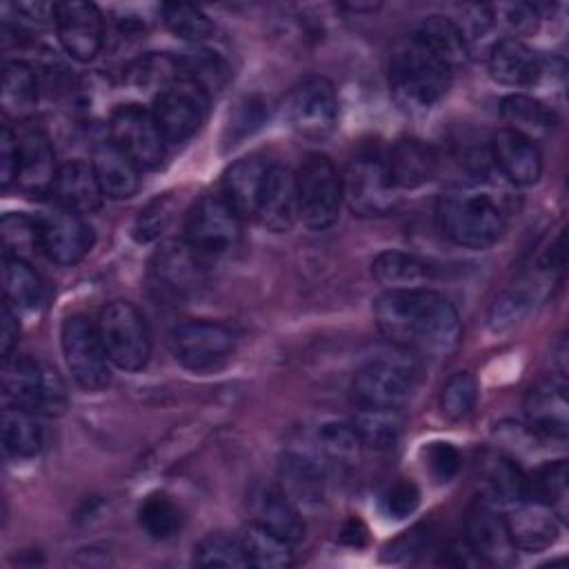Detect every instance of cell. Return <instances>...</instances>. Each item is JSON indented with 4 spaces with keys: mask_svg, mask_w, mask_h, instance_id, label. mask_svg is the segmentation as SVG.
Masks as SVG:
<instances>
[{
    "mask_svg": "<svg viewBox=\"0 0 569 569\" xmlns=\"http://www.w3.org/2000/svg\"><path fill=\"white\" fill-rule=\"evenodd\" d=\"M91 167L104 198L129 200L140 189V167L111 140H100L91 151Z\"/></svg>",
    "mask_w": 569,
    "mask_h": 569,
    "instance_id": "83f0119b",
    "label": "cell"
},
{
    "mask_svg": "<svg viewBox=\"0 0 569 569\" xmlns=\"http://www.w3.org/2000/svg\"><path fill=\"white\" fill-rule=\"evenodd\" d=\"M282 118L298 136L325 138L338 122V96L325 76H305L287 91Z\"/></svg>",
    "mask_w": 569,
    "mask_h": 569,
    "instance_id": "8fae6325",
    "label": "cell"
},
{
    "mask_svg": "<svg viewBox=\"0 0 569 569\" xmlns=\"http://www.w3.org/2000/svg\"><path fill=\"white\" fill-rule=\"evenodd\" d=\"M209 102L211 98L184 76L162 87L153 98L151 113L167 144L187 142L202 127Z\"/></svg>",
    "mask_w": 569,
    "mask_h": 569,
    "instance_id": "4fadbf2b",
    "label": "cell"
},
{
    "mask_svg": "<svg viewBox=\"0 0 569 569\" xmlns=\"http://www.w3.org/2000/svg\"><path fill=\"white\" fill-rule=\"evenodd\" d=\"M365 447L376 451H389L398 445L402 422L398 411H380V409H356V418L351 422Z\"/></svg>",
    "mask_w": 569,
    "mask_h": 569,
    "instance_id": "b9f144b4",
    "label": "cell"
},
{
    "mask_svg": "<svg viewBox=\"0 0 569 569\" xmlns=\"http://www.w3.org/2000/svg\"><path fill=\"white\" fill-rule=\"evenodd\" d=\"M180 62L178 58H171L167 53H149L138 58L129 71L127 80L136 87H156L158 91L180 78Z\"/></svg>",
    "mask_w": 569,
    "mask_h": 569,
    "instance_id": "7dc6e473",
    "label": "cell"
},
{
    "mask_svg": "<svg viewBox=\"0 0 569 569\" xmlns=\"http://www.w3.org/2000/svg\"><path fill=\"white\" fill-rule=\"evenodd\" d=\"M240 227V213L220 191L204 193L187 213L184 240L204 262H211L229 256L238 247Z\"/></svg>",
    "mask_w": 569,
    "mask_h": 569,
    "instance_id": "52a82bcc",
    "label": "cell"
},
{
    "mask_svg": "<svg viewBox=\"0 0 569 569\" xmlns=\"http://www.w3.org/2000/svg\"><path fill=\"white\" fill-rule=\"evenodd\" d=\"M485 500L498 507H513L520 500L529 498V482L518 462L502 453L485 456L480 465Z\"/></svg>",
    "mask_w": 569,
    "mask_h": 569,
    "instance_id": "4dcf8cb0",
    "label": "cell"
},
{
    "mask_svg": "<svg viewBox=\"0 0 569 569\" xmlns=\"http://www.w3.org/2000/svg\"><path fill=\"white\" fill-rule=\"evenodd\" d=\"M385 160L398 189H418L427 184L440 164L438 151L420 138L396 140Z\"/></svg>",
    "mask_w": 569,
    "mask_h": 569,
    "instance_id": "f546056e",
    "label": "cell"
},
{
    "mask_svg": "<svg viewBox=\"0 0 569 569\" xmlns=\"http://www.w3.org/2000/svg\"><path fill=\"white\" fill-rule=\"evenodd\" d=\"M20 325H18V311L4 300L0 309V353L2 358H9L13 347L18 345Z\"/></svg>",
    "mask_w": 569,
    "mask_h": 569,
    "instance_id": "11a10c76",
    "label": "cell"
},
{
    "mask_svg": "<svg viewBox=\"0 0 569 569\" xmlns=\"http://www.w3.org/2000/svg\"><path fill=\"white\" fill-rule=\"evenodd\" d=\"M500 116H502L507 129H511L533 142L540 138H547L556 127L553 111L538 98H531L525 93L507 96L500 104Z\"/></svg>",
    "mask_w": 569,
    "mask_h": 569,
    "instance_id": "e575fe53",
    "label": "cell"
},
{
    "mask_svg": "<svg viewBox=\"0 0 569 569\" xmlns=\"http://www.w3.org/2000/svg\"><path fill=\"white\" fill-rule=\"evenodd\" d=\"M505 522L516 549L527 553H538L549 549L560 533V522L556 511L533 498H525L518 505L509 507Z\"/></svg>",
    "mask_w": 569,
    "mask_h": 569,
    "instance_id": "7402d4cb",
    "label": "cell"
},
{
    "mask_svg": "<svg viewBox=\"0 0 569 569\" xmlns=\"http://www.w3.org/2000/svg\"><path fill=\"white\" fill-rule=\"evenodd\" d=\"M489 156L505 178L518 187L536 184L542 176V156L538 144L507 127L491 136Z\"/></svg>",
    "mask_w": 569,
    "mask_h": 569,
    "instance_id": "603a6c76",
    "label": "cell"
},
{
    "mask_svg": "<svg viewBox=\"0 0 569 569\" xmlns=\"http://www.w3.org/2000/svg\"><path fill=\"white\" fill-rule=\"evenodd\" d=\"M18 178V138L11 124H2L0 136V182L2 189H9Z\"/></svg>",
    "mask_w": 569,
    "mask_h": 569,
    "instance_id": "db71d44e",
    "label": "cell"
},
{
    "mask_svg": "<svg viewBox=\"0 0 569 569\" xmlns=\"http://www.w3.org/2000/svg\"><path fill=\"white\" fill-rule=\"evenodd\" d=\"M238 538L251 567L282 569L293 562V545L253 520L242 529Z\"/></svg>",
    "mask_w": 569,
    "mask_h": 569,
    "instance_id": "74e56055",
    "label": "cell"
},
{
    "mask_svg": "<svg viewBox=\"0 0 569 569\" xmlns=\"http://www.w3.org/2000/svg\"><path fill=\"white\" fill-rule=\"evenodd\" d=\"M327 467L318 451L287 449L278 462V485L300 507H313L325 500L327 493Z\"/></svg>",
    "mask_w": 569,
    "mask_h": 569,
    "instance_id": "44dd1931",
    "label": "cell"
},
{
    "mask_svg": "<svg viewBox=\"0 0 569 569\" xmlns=\"http://www.w3.org/2000/svg\"><path fill=\"white\" fill-rule=\"evenodd\" d=\"M160 13H162L164 27L184 42L198 44L209 40L213 33V24L200 7L184 4V2H167L162 4Z\"/></svg>",
    "mask_w": 569,
    "mask_h": 569,
    "instance_id": "ee69618b",
    "label": "cell"
},
{
    "mask_svg": "<svg viewBox=\"0 0 569 569\" xmlns=\"http://www.w3.org/2000/svg\"><path fill=\"white\" fill-rule=\"evenodd\" d=\"M64 365L84 391H100L111 382V360L100 340L98 327L80 313L64 318L60 329Z\"/></svg>",
    "mask_w": 569,
    "mask_h": 569,
    "instance_id": "30bf717a",
    "label": "cell"
},
{
    "mask_svg": "<svg viewBox=\"0 0 569 569\" xmlns=\"http://www.w3.org/2000/svg\"><path fill=\"white\" fill-rule=\"evenodd\" d=\"M316 451L327 471L347 476L358 469L362 460V440L351 422H325L318 429Z\"/></svg>",
    "mask_w": 569,
    "mask_h": 569,
    "instance_id": "1f68e13d",
    "label": "cell"
},
{
    "mask_svg": "<svg viewBox=\"0 0 569 569\" xmlns=\"http://www.w3.org/2000/svg\"><path fill=\"white\" fill-rule=\"evenodd\" d=\"M2 447L13 458H33L44 445V431L38 422V413L4 405L2 418Z\"/></svg>",
    "mask_w": 569,
    "mask_h": 569,
    "instance_id": "8d00e7d4",
    "label": "cell"
},
{
    "mask_svg": "<svg viewBox=\"0 0 569 569\" xmlns=\"http://www.w3.org/2000/svg\"><path fill=\"white\" fill-rule=\"evenodd\" d=\"M525 416L529 431L538 438H558L567 436L569 425V405L565 396V385L545 380L529 389L525 398Z\"/></svg>",
    "mask_w": 569,
    "mask_h": 569,
    "instance_id": "4316f807",
    "label": "cell"
},
{
    "mask_svg": "<svg viewBox=\"0 0 569 569\" xmlns=\"http://www.w3.org/2000/svg\"><path fill=\"white\" fill-rule=\"evenodd\" d=\"M171 220V198L160 196L153 202H149L144 209H140L136 224H133V236L140 242H149L158 238Z\"/></svg>",
    "mask_w": 569,
    "mask_h": 569,
    "instance_id": "f907efd6",
    "label": "cell"
},
{
    "mask_svg": "<svg viewBox=\"0 0 569 569\" xmlns=\"http://www.w3.org/2000/svg\"><path fill=\"white\" fill-rule=\"evenodd\" d=\"M109 140L120 147L140 169H156L164 160L167 140L142 104H120L109 116Z\"/></svg>",
    "mask_w": 569,
    "mask_h": 569,
    "instance_id": "5bb4252c",
    "label": "cell"
},
{
    "mask_svg": "<svg viewBox=\"0 0 569 569\" xmlns=\"http://www.w3.org/2000/svg\"><path fill=\"white\" fill-rule=\"evenodd\" d=\"M418 369L413 358L385 356L360 367L351 380V402L356 409L398 411L413 393Z\"/></svg>",
    "mask_w": 569,
    "mask_h": 569,
    "instance_id": "8992f818",
    "label": "cell"
},
{
    "mask_svg": "<svg viewBox=\"0 0 569 569\" xmlns=\"http://www.w3.org/2000/svg\"><path fill=\"white\" fill-rule=\"evenodd\" d=\"M4 405L33 411L38 416H60L67 409V387L60 373L29 356L2 358Z\"/></svg>",
    "mask_w": 569,
    "mask_h": 569,
    "instance_id": "277c9868",
    "label": "cell"
},
{
    "mask_svg": "<svg viewBox=\"0 0 569 569\" xmlns=\"http://www.w3.org/2000/svg\"><path fill=\"white\" fill-rule=\"evenodd\" d=\"M0 233L4 256L27 260V256L40 249V220H33L24 213H4Z\"/></svg>",
    "mask_w": 569,
    "mask_h": 569,
    "instance_id": "bcb514c9",
    "label": "cell"
},
{
    "mask_svg": "<svg viewBox=\"0 0 569 569\" xmlns=\"http://www.w3.org/2000/svg\"><path fill=\"white\" fill-rule=\"evenodd\" d=\"M453 69L411 33L389 56V89L409 113L431 111L449 91Z\"/></svg>",
    "mask_w": 569,
    "mask_h": 569,
    "instance_id": "7a4b0ae2",
    "label": "cell"
},
{
    "mask_svg": "<svg viewBox=\"0 0 569 569\" xmlns=\"http://www.w3.org/2000/svg\"><path fill=\"white\" fill-rule=\"evenodd\" d=\"M138 522L149 538L169 540L182 529V511L171 496L156 491L142 500L138 509Z\"/></svg>",
    "mask_w": 569,
    "mask_h": 569,
    "instance_id": "60d3db41",
    "label": "cell"
},
{
    "mask_svg": "<svg viewBox=\"0 0 569 569\" xmlns=\"http://www.w3.org/2000/svg\"><path fill=\"white\" fill-rule=\"evenodd\" d=\"M2 287L16 311H36L44 305L47 287L29 260L2 256Z\"/></svg>",
    "mask_w": 569,
    "mask_h": 569,
    "instance_id": "836d02e7",
    "label": "cell"
},
{
    "mask_svg": "<svg viewBox=\"0 0 569 569\" xmlns=\"http://www.w3.org/2000/svg\"><path fill=\"white\" fill-rule=\"evenodd\" d=\"M409 33L429 47L436 56H440L453 71L460 69L469 58L467 42L453 18L427 16Z\"/></svg>",
    "mask_w": 569,
    "mask_h": 569,
    "instance_id": "d590c367",
    "label": "cell"
},
{
    "mask_svg": "<svg viewBox=\"0 0 569 569\" xmlns=\"http://www.w3.org/2000/svg\"><path fill=\"white\" fill-rule=\"evenodd\" d=\"M38 102L36 71L22 60L4 62L2 71V107L9 116L24 118Z\"/></svg>",
    "mask_w": 569,
    "mask_h": 569,
    "instance_id": "f35d334b",
    "label": "cell"
},
{
    "mask_svg": "<svg viewBox=\"0 0 569 569\" xmlns=\"http://www.w3.org/2000/svg\"><path fill=\"white\" fill-rule=\"evenodd\" d=\"M247 507L251 520L298 545L305 538L307 525L300 507L287 496V491L276 482H253L247 491Z\"/></svg>",
    "mask_w": 569,
    "mask_h": 569,
    "instance_id": "d6986e66",
    "label": "cell"
},
{
    "mask_svg": "<svg viewBox=\"0 0 569 569\" xmlns=\"http://www.w3.org/2000/svg\"><path fill=\"white\" fill-rule=\"evenodd\" d=\"M176 360L196 371H213L222 367L236 351V333L218 320H187L173 327L169 338Z\"/></svg>",
    "mask_w": 569,
    "mask_h": 569,
    "instance_id": "7c38bea8",
    "label": "cell"
},
{
    "mask_svg": "<svg viewBox=\"0 0 569 569\" xmlns=\"http://www.w3.org/2000/svg\"><path fill=\"white\" fill-rule=\"evenodd\" d=\"M18 138V178L16 184L22 193L31 198H42L53 191V182L60 164H56V153L47 133L27 124L16 131Z\"/></svg>",
    "mask_w": 569,
    "mask_h": 569,
    "instance_id": "ac0fdd59",
    "label": "cell"
},
{
    "mask_svg": "<svg viewBox=\"0 0 569 569\" xmlns=\"http://www.w3.org/2000/svg\"><path fill=\"white\" fill-rule=\"evenodd\" d=\"M436 222L447 240L467 249H487L507 229V216L500 202L491 193L473 187L445 191L436 202Z\"/></svg>",
    "mask_w": 569,
    "mask_h": 569,
    "instance_id": "3957f363",
    "label": "cell"
},
{
    "mask_svg": "<svg viewBox=\"0 0 569 569\" xmlns=\"http://www.w3.org/2000/svg\"><path fill=\"white\" fill-rule=\"evenodd\" d=\"M529 482V498L540 500L542 505L551 507L558 518H565L567 513V462L553 460L545 462L536 469Z\"/></svg>",
    "mask_w": 569,
    "mask_h": 569,
    "instance_id": "7bdbcfd3",
    "label": "cell"
},
{
    "mask_svg": "<svg viewBox=\"0 0 569 569\" xmlns=\"http://www.w3.org/2000/svg\"><path fill=\"white\" fill-rule=\"evenodd\" d=\"M489 76L505 87H533L542 76V60L520 38H500L487 51Z\"/></svg>",
    "mask_w": 569,
    "mask_h": 569,
    "instance_id": "cb8c5ba5",
    "label": "cell"
},
{
    "mask_svg": "<svg viewBox=\"0 0 569 569\" xmlns=\"http://www.w3.org/2000/svg\"><path fill=\"white\" fill-rule=\"evenodd\" d=\"M478 400V382L469 371H456L442 387L440 409L449 420H465Z\"/></svg>",
    "mask_w": 569,
    "mask_h": 569,
    "instance_id": "c3c4849f",
    "label": "cell"
},
{
    "mask_svg": "<svg viewBox=\"0 0 569 569\" xmlns=\"http://www.w3.org/2000/svg\"><path fill=\"white\" fill-rule=\"evenodd\" d=\"M193 565L198 567H249L242 551L240 538L227 536L222 531L207 533L193 547Z\"/></svg>",
    "mask_w": 569,
    "mask_h": 569,
    "instance_id": "f6af8a7d",
    "label": "cell"
},
{
    "mask_svg": "<svg viewBox=\"0 0 569 569\" xmlns=\"http://www.w3.org/2000/svg\"><path fill=\"white\" fill-rule=\"evenodd\" d=\"M373 322L391 345L420 356H447L462 333L451 300L429 287L385 289L373 302Z\"/></svg>",
    "mask_w": 569,
    "mask_h": 569,
    "instance_id": "6da1fadb",
    "label": "cell"
},
{
    "mask_svg": "<svg viewBox=\"0 0 569 569\" xmlns=\"http://www.w3.org/2000/svg\"><path fill=\"white\" fill-rule=\"evenodd\" d=\"M467 542L480 562L496 567H511L516 562V545L509 536L505 516L489 500L480 498L467 509L465 520Z\"/></svg>",
    "mask_w": 569,
    "mask_h": 569,
    "instance_id": "e0dca14e",
    "label": "cell"
},
{
    "mask_svg": "<svg viewBox=\"0 0 569 569\" xmlns=\"http://www.w3.org/2000/svg\"><path fill=\"white\" fill-rule=\"evenodd\" d=\"M418 505H420V491L409 480L393 482L380 496V507H382L385 516H389L391 520H405L407 516H411L418 509Z\"/></svg>",
    "mask_w": 569,
    "mask_h": 569,
    "instance_id": "816d5d0a",
    "label": "cell"
},
{
    "mask_svg": "<svg viewBox=\"0 0 569 569\" xmlns=\"http://www.w3.org/2000/svg\"><path fill=\"white\" fill-rule=\"evenodd\" d=\"M425 469L438 480V482H449L458 469H460V451L451 442H429L425 449Z\"/></svg>",
    "mask_w": 569,
    "mask_h": 569,
    "instance_id": "f5cc1de1",
    "label": "cell"
},
{
    "mask_svg": "<svg viewBox=\"0 0 569 569\" xmlns=\"http://www.w3.org/2000/svg\"><path fill=\"white\" fill-rule=\"evenodd\" d=\"M293 180L298 220L313 231L329 229L338 220L345 202L342 176L331 158L325 153H307L298 164Z\"/></svg>",
    "mask_w": 569,
    "mask_h": 569,
    "instance_id": "5b68a950",
    "label": "cell"
},
{
    "mask_svg": "<svg viewBox=\"0 0 569 569\" xmlns=\"http://www.w3.org/2000/svg\"><path fill=\"white\" fill-rule=\"evenodd\" d=\"M51 193L56 196L60 209L78 216L96 213L102 207L104 198L91 162L82 160H67L64 164H60Z\"/></svg>",
    "mask_w": 569,
    "mask_h": 569,
    "instance_id": "f1b7e54d",
    "label": "cell"
},
{
    "mask_svg": "<svg viewBox=\"0 0 569 569\" xmlns=\"http://www.w3.org/2000/svg\"><path fill=\"white\" fill-rule=\"evenodd\" d=\"M96 327L111 365H116L122 371H140L149 362V325L133 302L113 300L104 305Z\"/></svg>",
    "mask_w": 569,
    "mask_h": 569,
    "instance_id": "ba28073f",
    "label": "cell"
},
{
    "mask_svg": "<svg viewBox=\"0 0 569 569\" xmlns=\"http://www.w3.org/2000/svg\"><path fill=\"white\" fill-rule=\"evenodd\" d=\"M342 191L349 209L362 218L389 216L400 204V189L389 176L387 160L371 151L358 153L349 160L342 176Z\"/></svg>",
    "mask_w": 569,
    "mask_h": 569,
    "instance_id": "9c48e42d",
    "label": "cell"
},
{
    "mask_svg": "<svg viewBox=\"0 0 569 569\" xmlns=\"http://www.w3.org/2000/svg\"><path fill=\"white\" fill-rule=\"evenodd\" d=\"M96 231L84 216L58 209L40 218V251L60 267H73L93 249Z\"/></svg>",
    "mask_w": 569,
    "mask_h": 569,
    "instance_id": "2e32d148",
    "label": "cell"
},
{
    "mask_svg": "<svg viewBox=\"0 0 569 569\" xmlns=\"http://www.w3.org/2000/svg\"><path fill=\"white\" fill-rule=\"evenodd\" d=\"M53 24L62 49L78 62H91L104 44V18L93 2H56Z\"/></svg>",
    "mask_w": 569,
    "mask_h": 569,
    "instance_id": "9a60e30c",
    "label": "cell"
},
{
    "mask_svg": "<svg viewBox=\"0 0 569 569\" xmlns=\"http://www.w3.org/2000/svg\"><path fill=\"white\" fill-rule=\"evenodd\" d=\"M491 9H493L496 27L502 24L511 33L509 38L527 36V33H533L538 29L540 13L533 4L509 2V4H491Z\"/></svg>",
    "mask_w": 569,
    "mask_h": 569,
    "instance_id": "681fc988",
    "label": "cell"
},
{
    "mask_svg": "<svg viewBox=\"0 0 569 569\" xmlns=\"http://www.w3.org/2000/svg\"><path fill=\"white\" fill-rule=\"evenodd\" d=\"M276 160H269L262 153H249L236 160L222 176L220 193L231 202L240 218H253L258 209L260 193L264 189L269 169Z\"/></svg>",
    "mask_w": 569,
    "mask_h": 569,
    "instance_id": "d4e9b609",
    "label": "cell"
},
{
    "mask_svg": "<svg viewBox=\"0 0 569 569\" xmlns=\"http://www.w3.org/2000/svg\"><path fill=\"white\" fill-rule=\"evenodd\" d=\"M178 62H180V73L189 78L193 84H198L209 98L218 96L231 78V69L227 60L220 53L209 49L189 51L180 56Z\"/></svg>",
    "mask_w": 569,
    "mask_h": 569,
    "instance_id": "ab89813d",
    "label": "cell"
},
{
    "mask_svg": "<svg viewBox=\"0 0 569 569\" xmlns=\"http://www.w3.org/2000/svg\"><path fill=\"white\" fill-rule=\"evenodd\" d=\"M371 276L385 289H413L427 287L436 276V267L416 253L389 249L373 258Z\"/></svg>",
    "mask_w": 569,
    "mask_h": 569,
    "instance_id": "d6a6232c",
    "label": "cell"
},
{
    "mask_svg": "<svg viewBox=\"0 0 569 569\" xmlns=\"http://www.w3.org/2000/svg\"><path fill=\"white\" fill-rule=\"evenodd\" d=\"M207 262L187 244V240L164 242L151 258V282L164 296H184L193 291L204 276Z\"/></svg>",
    "mask_w": 569,
    "mask_h": 569,
    "instance_id": "ffe728a7",
    "label": "cell"
},
{
    "mask_svg": "<svg viewBox=\"0 0 569 569\" xmlns=\"http://www.w3.org/2000/svg\"><path fill=\"white\" fill-rule=\"evenodd\" d=\"M269 231L282 233L289 231L298 220V198H296V180L293 173L273 162L264 182V189L258 200V209L253 216Z\"/></svg>",
    "mask_w": 569,
    "mask_h": 569,
    "instance_id": "484cf974",
    "label": "cell"
}]
</instances>
